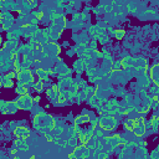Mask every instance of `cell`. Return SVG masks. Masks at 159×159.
<instances>
[{"mask_svg":"<svg viewBox=\"0 0 159 159\" xmlns=\"http://www.w3.org/2000/svg\"><path fill=\"white\" fill-rule=\"evenodd\" d=\"M153 101L157 102V101H158V96H154V97H153Z\"/></svg>","mask_w":159,"mask_h":159,"instance_id":"cell-25","label":"cell"},{"mask_svg":"<svg viewBox=\"0 0 159 159\" xmlns=\"http://www.w3.org/2000/svg\"><path fill=\"white\" fill-rule=\"evenodd\" d=\"M15 144H18L20 149L24 150V152L29 149V145H27V143H26L25 139H20V142H19V140H15Z\"/></svg>","mask_w":159,"mask_h":159,"instance_id":"cell-9","label":"cell"},{"mask_svg":"<svg viewBox=\"0 0 159 159\" xmlns=\"http://www.w3.org/2000/svg\"><path fill=\"white\" fill-rule=\"evenodd\" d=\"M45 137H46V140H47V142H52V140H53L52 137H51V135H48L47 133H45Z\"/></svg>","mask_w":159,"mask_h":159,"instance_id":"cell-20","label":"cell"},{"mask_svg":"<svg viewBox=\"0 0 159 159\" xmlns=\"http://www.w3.org/2000/svg\"><path fill=\"white\" fill-rule=\"evenodd\" d=\"M58 103H60V105H63V103H66V98L62 96V93H58Z\"/></svg>","mask_w":159,"mask_h":159,"instance_id":"cell-14","label":"cell"},{"mask_svg":"<svg viewBox=\"0 0 159 159\" xmlns=\"http://www.w3.org/2000/svg\"><path fill=\"white\" fill-rule=\"evenodd\" d=\"M51 91H52V92H55V93H57V95H58V93H60V90H58V86L53 83V85L51 86Z\"/></svg>","mask_w":159,"mask_h":159,"instance_id":"cell-16","label":"cell"},{"mask_svg":"<svg viewBox=\"0 0 159 159\" xmlns=\"http://www.w3.org/2000/svg\"><path fill=\"white\" fill-rule=\"evenodd\" d=\"M36 75L40 77L41 81H45L48 78V73H47V70H43V68H37L36 70Z\"/></svg>","mask_w":159,"mask_h":159,"instance_id":"cell-7","label":"cell"},{"mask_svg":"<svg viewBox=\"0 0 159 159\" xmlns=\"http://www.w3.org/2000/svg\"><path fill=\"white\" fill-rule=\"evenodd\" d=\"M35 18H36V19H35L36 21H37V20H41V19L43 18V11H37V13L35 14Z\"/></svg>","mask_w":159,"mask_h":159,"instance_id":"cell-15","label":"cell"},{"mask_svg":"<svg viewBox=\"0 0 159 159\" xmlns=\"http://www.w3.org/2000/svg\"><path fill=\"white\" fill-rule=\"evenodd\" d=\"M145 128H147V122H140L137 127L133 129V132L135 134V137H143L145 134Z\"/></svg>","mask_w":159,"mask_h":159,"instance_id":"cell-6","label":"cell"},{"mask_svg":"<svg viewBox=\"0 0 159 159\" xmlns=\"http://www.w3.org/2000/svg\"><path fill=\"white\" fill-rule=\"evenodd\" d=\"M32 97L29 95V93H26V95H21L18 100L15 101V105L19 109H24V111H29L31 109L32 107Z\"/></svg>","mask_w":159,"mask_h":159,"instance_id":"cell-1","label":"cell"},{"mask_svg":"<svg viewBox=\"0 0 159 159\" xmlns=\"http://www.w3.org/2000/svg\"><path fill=\"white\" fill-rule=\"evenodd\" d=\"M14 159H19V158H16V157H15V158H14Z\"/></svg>","mask_w":159,"mask_h":159,"instance_id":"cell-27","label":"cell"},{"mask_svg":"<svg viewBox=\"0 0 159 159\" xmlns=\"http://www.w3.org/2000/svg\"><path fill=\"white\" fill-rule=\"evenodd\" d=\"M32 101H34V102H36V103H39V102L41 101V97H40V96H35L34 98H32Z\"/></svg>","mask_w":159,"mask_h":159,"instance_id":"cell-19","label":"cell"},{"mask_svg":"<svg viewBox=\"0 0 159 159\" xmlns=\"http://www.w3.org/2000/svg\"><path fill=\"white\" fill-rule=\"evenodd\" d=\"M150 124H152V127L154 128V129H157V124H158V116H157V114H154V116L152 117Z\"/></svg>","mask_w":159,"mask_h":159,"instance_id":"cell-13","label":"cell"},{"mask_svg":"<svg viewBox=\"0 0 159 159\" xmlns=\"http://www.w3.org/2000/svg\"><path fill=\"white\" fill-rule=\"evenodd\" d=\"M73 153H75V159H85L87 155H88L87 148H85L83 145L76 147L73 149Z\"/></svg>","mask_w":159,"mask_h":159,"instance_id":"cell-5","label":"cell"},{"mask_svg":"<svg viewBox=\"0 0 159 159\" xmlns=\"http://www.w3.org/2000/svg\"><path fill=\"white\" fill-rule=\"evenodd\" d=\"M13 86H14V82H13V80H11V81H8L4 85V87H5V88H9V87H13Z\"/></svg>","mask_w":159,"mask_h":159,"instance_id":"cell-17","label":"cell"},{"mask_svg":"<svg viewBox=\"0 0 159 159\" xmlns=\"http://www.w3.org/2000/svg\"><path fill=\"white\" fill-rule=\"evenodd\" d=\"M11 154H16V149H13L11 150Z\"/></svg>","mask_w":159,"mask_h":159,"instance_id":"cell-26","label":"cell"},{"mask_svg":"<svg viewBox=\"0 0 159 159\" xmlns=\"http://www.w3.org/2000/svg\"><path fill=\"white\" fill-rule=\"evenodd\" d=\"M4 5H5V3H4V1H0V8H3Z\"/></svg>","mask_w":159,"mask_h":159,"instance_id":"cell-24","label":"cell"},{"mask_svg":"<svg viewBox=\"0 0 159 159\" xmlns=\"http://www.w3.org/2000/svg\"><path fill=\"white\" fill-rule=\"evenodd\" d=\"M124 35H125L124 30H116V32H114V36H116L117 40H122L124 37Z\"/></svg>","mask_w":159,"mask_h":159,"instance_id":"cell-10","label":"cell"},{"mask_svg":"<svg viewBox=\"0 0 159 159\" xmlns=\"http://www.w3.org/2000/svg\"><path fill=\"white\" fill-rule=\"evenodd\" d=\"M124 128L127 130H129V132H133V128L130 127V124H128V123H124Z\"/></svg>","mask_w":159,"mask_h":159,"instance_id":"cell-18","label":"cell"},{"mask_svg":"<svg viewBox=\"0 0 159 159\" xmlns=\"http://www.w3.org/2000/svg\"><path fill=\"white\" fill-rule=\"evenodd\" d=\"M35 91H37V92H42L43 91V81H39V82H37V83H36V86H35Z\"/></svg>","mask_w":159,"mask_h":159,"instance_id":"cell-12","label":"cell"},{"mask_svg":"<svg viewBox=\"0 0 159 159\" xmlns=\"http://www.w3.org/2000/svg\"><path fill=\"white\" fill-rule=\"evenodd\" d=\"M51 95H52V91H51V90H50V88H48V90H47V91H46V96H47V97H50V96H51Z\"/></svg>","mask_w":159,"mask_h":159,"instance_id":"cell-21","label":"cell"},{"mask_svg":"<svg viewBox=\"0 0 159 159\" xmlns=\"http://www.w3.org/2000/svg\"><path fill=\"white\" fill-rule=\"evenodd\" d=\"M19 77V86H26L27 83H31V82H34V77H32V73L30 70H23L20 72V75L18 76Z\"/></svg>","mask_w":159,"mask_h":159,"instance_id":"cell-3","label":"cell"},{"mask_svg":"<svg viewBox=\"0 0 159 159\" xmlns=\"http://www.w3.org/2000/svg\"><path fill=\"white\" fill-rule=\"evenodd\" d=\"M15 91H16V93H19L20 96H21V95H26V93H29L27 88H26V87H24V86H19Z\"/></svg>","mask_w":159,"mask_h":159,"instance_id":"cell-11","label":"cell"},{"mask_svg":"<svg viewBox=\"0 0 159 159\" xmlns=\"http://www.w3.org/2000/svg\"><path fill=\"white\" fill-rule=\"evenodd\" d=\"M37 48H39V50H40V52H42V51H43V48H42V45H39V46H37Z\"/></svg>","mask_w":159,"mask_h":159,"instance_id":"cell-23","label":"cell"},{"mask_svg":"<svg viewBox=\"0 0 159 159\" xmlns=\"http://www.w3.org/2000/svg\"><path fill=\"white\" fill-rule=\"evenodd\" d=\"M14 134L20 139H27L30 137V129L27 127H24V125H19L14 129Z\"/></svg>","mask_w":159,"mask_h":159,"instance_id":"cell-4","label":"cell"},{"mask_svg":"<svg viewBox=\"0 0 159 159\" xmlns=\"http://www.w3.org/2000/svg\"><path fill=\"white\" fill-rule=\"evenodd\" d=\"M157 68H158V63H155L150 70H149V75L153 80V82L155 83V86H158V81H157Z\"/></svg>","mask_w":159,"mask_h":159,"instance_id":"cell-8","label":"cell"},{"mask_svg":"<svg viewBox=\"0 0 159 159\" xmlns=\"http://www.w3.org/2000/svg\"><path fill=\"white\" fill-rule=\"evenodd\" d=\"M98 125L102 130H113L117 125V119L114 117H103L98 120Z\"/></svg>","mask_w":159,"mask_h":159,"instance_id":"cell-2","label":"cell"},{"mask_svg":"<svg viewBox=\"0 0 159 159\" xmlns=\"http://www.w3.org/2000/svg\"><path fill=\"white\" fill-rule=\"evenodd\" d=\"M68 158H71V159H75V153L72 152V153H70L68 154Z\"/></svg>","mask_w":159,"mask_h":159,"instance_id":"cell-22","label":"cell"}]
</instances>
